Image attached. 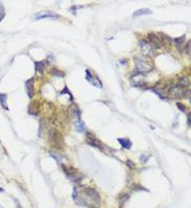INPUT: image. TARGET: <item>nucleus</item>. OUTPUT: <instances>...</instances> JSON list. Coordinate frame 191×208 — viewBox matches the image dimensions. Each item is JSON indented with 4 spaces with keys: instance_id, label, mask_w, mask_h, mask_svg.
I'll use <instances>...</instances> for the list:
<instances>
[{
    "instance_id": "6ab92c4d",
    "label": "nucleus",
    "mask_w": 191,
    "mask_h": 208,
    "mask_svg": "<svg viewBox=\"0 0 191 208\" xmlns=\"http://www.w3.org/2000/svg\"><path fill=\"white\" fill-rule=\"evenodd\" d=\"M5 17V9H4V5L0 2V22L3 20V18Z\"/></svg>"
},
{
    "instance_id": "4be33fe9",
    "label": "nucleus",
    "mask_w": 191,
    "mask_h": 208,
    "mask_svg": "<svg viewBox=\"0 0 191 208\" xmlns=\"http://www.w3.org/2000/svg\"><path fill=\"white\" fill-rule=\"evenodd\" d=\"M185 39H186V37H185V36H182V37H181V38H177V39H175V45H178V44H181V43H184Z\"/></svg>"
},
{
    "instance_id": "412c9836",
    "label": "nucleus",
    "mask_w": 191,
    "mask_h": 208,
    "mask_svg": "<svg viewBox=\"0 0 191 208\" xmlns=\"http://www.w3.org/2000/svg\"><path fill=\"white\" fill-rule=\"evenodd\" d=\"M51 74H55V75H57V77H64V72H62V71H58V69H52L51 70Z\"/></svg>"
},
{
    "instance_id": "39448f33",
    "label": "nucleus",
    "mask_w": 191,
    "mask_h": 208,
    "mask_svg": "<svg viewBox=\"0 0 191 208\" xmlns=\"http://www.w3.org/2000/svg\"><path fill=\"white\" fill-rule=\"evenodd\" d=\"M63 168H64V172L67 175V177L69 178L71 181H73V182H78V181H80V175L78 174L76 170H74V168L72 167H67V166L63 165Z\"/></svg>"
},
{
    "instance_id": "423d86ee",
    "label": "nucleus",
    "mask_w": 191,
    "mask_h": 208,
    "mask_svg": "<svg viewBox=\"0 0 191 208\" xmlns=\"http://www.w3.org/2000/svg\"><path fill=\"white\" fill-rule=\"evenodd\" d=\"M86 80H87L90 84H92L93 86L98 87V88L102 87V84H101V82H100V80L96 77V75H93V73L91 72L90 69L86 70Z\"/></svg>"
},
{
    "instance_id": "1a4fd4ad",
    "label": "nucleus",
    "mask_w": 191,
    "mask_h": 208,
    "mask_svg": "<svg viewBox=\"0 0 191 208\" xmlns=\"http://www.w3.org/2000/svg\"><path fill=\"white\" fill-rule=\"evenodd\" d=\"M34 83H35V79H30L25 83V88H26V92L29 97H33L35 94V90H34Z\"/></svg>"
},
{
    "instance_id": "ddd939ff",
    "label": "nucleus",
    "mask_w": 191,
    "mask_h": 208,
    "mask_svg": "<svg viewBox=\"0 0 191 208\" xmlns=\"http://www.w3.org/2000/svg\"><path fill=\"white\" fill-rule=\"evenodd\" d=\"M39 104L38 102H33L28 108V113L31 115H37L39 113Z\"/></svg>"
},
{
    "instance_id": "aec40b11",
    "label": "nucleus",
    "mask_w": 191,
    "mask_h": 208,
    "mask_svg": "<svg viewBox=\"0 0 191 208\" xmlns=\"http://www.w3.org/2000/svg\"><path fill=\"white\" fill-rule=\"evenodd\" d=\"M127 199H129V195L124 194L123 195H121V197H120V200H119V204H120V206H123L124 202H126Z\"/></svg>"
},
{
    "instance_id": "6e6552de",
    "label": "nucleus",
    "mask_w": 191,
    "mask_h": 208,
    "mask_svg": "<svg viewBox=\"0 0 191 208\" xmlns=\"http://www.w3.org/2000/svg\"><path fill=\"white\" fill-rule=\"evenodd\" d=\"M87 142H88V144H90V145L94 146V148H97L98 150H102V143L100 142L96 137H94V135H92V134H90V133L87 134Z\"/></svg>"
},
{
    "instance_id": "0eeeda50",
    "label": "nucleus",
    "mask_w": 191,
    "mask_h": 208,
    "mask_svg": "<svg viewBox=\"0 0 191 208\" xmlns=\"http://www.w3.org/2000/svg\"><path fill=\"white\" fill-rule=\"evenodd\" d=\"M148 42L150 43V45L153 46L154 48L156 49H159V48L163 47V42L161 41L160 37L158 35H155V34H148Z\"/></svg>"
},
{
    "instance_id": "cd10ccee",
    "label": "nucleus",
    "mask_w": 191,
    "mask_h": 208,
    "mask_svg": "<svg viewBox=\"0 0 191 208\" xmlns=\"http://www.w3.org/2000/svg\"><path fill=\"white\" fill-rule=\"evenodd\" d=\"M3 192V188H0V192Z\"/></svg>"
},
{
    "instance_id": "f257e3e1",
    "label": "nucleus",
    "mask_w": 191,
    "mask_h": 208,
    "mask_svg": "<svg viewBox=\"0 0 191 208\" xmlns=\"http://www.w3.org/2000/svg\"><path fill=\"white\" fill-rule=\"evenodd\" d=\"M72 197L77 205L90 208H98L101 202L98 192L90 187H74Z\"/></svg>"
},
{
    "instance_id": "a878e982",
    "label": "nucleus",
    "mask_w": 191,
    "mask_h": 208,
    "mask_svg": "<svg viewBox=\"0 0 191 208\" xmlns=\"http://www.w3.org/2000/svg\"><path fill=\"white\" fill-rule=\"evenodd\" d=\"M126 164H127V165H129V167H131V168H135V164H134V163H133V162H132V161H131V160H127Z\"/></svg>"
},
{
    "instance_id": "dca6fc26",
    "label": "nucleus",
    "mask_w": 191,
    "mask_h": 208,
    "mask_svg": "<svg viewBox=\"0 0 191 208\" xmlns=\"http://www.w3.org/2000/svg\"><path fill=\"white\" fill-rule=\"evenodd\" d=\"M35 66H36V71L43 73L44 70H45L46 64H45V62H43V61H40V62H36Z\"/></svg>"
},
{
    "instance_id": "bb28decb",
    "label": "nucleus",
    "mask_w": 191,
    "mask_h": 208,
    "mask_svg": "<svg viewBox=\"0 0 191 208\" xmlns=\"http://www.w3.org/2000/svg\"><path fill=\"white\" fill-rule=\"evenodd\" d=\"M188 127H190V113H188V120H187Z\"/></svg>"
},
{
    "instance_id": "393cba45",
    "label": "nucleus",
    "mask_w": 191,
    "mask_h": 208,
    "mask_svg": "<svg viewBox=\"0 0 191 208\" xmlns=\"http://www.w3.org/2000/svg\"><path fill=\"white\" fill-rule=\"evenodd\" d=\"M186 52L188 56H190V41H188V45H186Z\"/></svg>"
},
{
    "instance_id": "b1692460",
    "label": "nucleus",
    "mask_w": 191,
    "mask_h": 208,
    "mask_svg": "<svg viewBox=\"0 0 191 208\" xmlns=\"http://www.w3.org/2000/svg\"><path fill=\"white\" fill-rule=\"evenodd\" d=\"M177 106H178L179 109H181V111H182V112H185L186 111V107L184 106V105L181 104V102H178Z\"/></svg>"
},
{
    "instance_id": "f3484780",
    "label": "nucleus",
    "mask_w": 191,
    "mask_h": 208,
    "mask_svg": "<svg viewBox=\"0 0 191 208\" xmlns=\"http://www.w3.org/2000/svg\"><path fill=\"white\" fill-rule=\"evenodd\" d=\"M151 13H153V12H151L149 9H138V11L135 12L134 17H139V16H142V15H149Z\"/></svg>"
},
{
    "instance_id": "f03ea898",
    "label": "nucleus",
    "mask_w": 191,
    "mask_h": 208,
    "mask_svg": "<svg viewBox=\"0 0 191 208\" xmlns=\"http://www.w3.org/2000/svg\"><path fill=\"white\" fill-rule=\"evenodd\" d=\"M135 66L139 73L149 72L154 69V63L149 59L145 57H136L135 58Z\"/></svg>"
},
{
    "instance_id": "a211bd4d",
    "label": "nucleus",
    "mask_w": 191,
    "mask_h": 208,
    "mask_svg": "<svg viewBox=\"0 0 191 208\" xmlns=\"http://www.w3.org/2000/svg\"><path fill=\"white\" fill-rule=\"evenodd\" d=\"M6 99H7V95L5 93L0 94V102H1V106L5 110H9V107H7V104H6Z\"/></svg>"
},
{
    "instance_id": "5701e85b",
    "label": "nucleus",
    "mask_w": 191,
    "mask_h": 208,
    "mask_svg": "<svg viewBox=\"0 0 191 208\" xmlns=\"http://www.w3.org/2000/svg\"><path fill=\"white\" fill-rule=\"evenodd\" d=\"M148 159H149V155L146 156V155H144V154H142V155L140 156V161L142 163H146Z\"/></svg>"
},
{
    "instance_id": "4468645a",
    "label": "nucleus",
    "mask_w": 191,
    "mask_h": 208,
    "mask_svg": "<svg viewBox=\"0 0 191 208\" xmlns=\"http://www.w3.org/2000/svg\"><path fill=\"white\" fill-rule=\"evenodd\" d=\"M117 140H118V142L121 144V146H123V148L126 149V150H129V149L132 148V141L129 140V139H126V138H118Z\"/></svg>"
},
{
    "instance_id": "9d476101",
    "label": "nucleus",
    "mask_w": 191,
    "mask_h": 208,
    "mask_svg": "<svg viewBox=\"0 0 191 208\" xmlns=\"http://www.w3.org/2000/svg\"><path fill=\"white\" fill-rule=\"evenodd\" d=\"M46 18H58V15L55 13H49V12H47V13L44 12V13L37 14L35 16L36 20H41V19H46Z\"/></svg>"
},
{
    "instance_id": "7ed1b4c3",
    "label": "nucleus",
    "mask_w": 191,
    "mask_h": 208,
    "mask_svg": "<svg viewBox=\"0 0 191 208\" xmlns=\"http://www.w3.org/2000/svg\"><path fill=\"white\" fill-rule=\"evenodd\" d=\"M49 142L53 149L55 150H62L64 148V137L58 130L52 128L49 131Z\"/></svg>"
},
{
    "instance_id": "20e7f679",
    "label": "nucleus",
    "mask_w": 191,
    "mask_h": 208,
    "mask_svg": "<svg viewBox=\"0 0 191 208\" xmlns=\"http://www.w3.org/2000/svg\"><path fill=\"white\" fill-rule=\"evenodd\" d=\"M139 45H140L141 52L143 53L145 57H153L155 55V48L150 45V43L146 40H140L139 41Z\"/></svg>"
},
{
    "instance_id": "f8f14e48",
    "label": "nucleus",
    "mask_w": 191,
    "mask_h": 208,
    "mask_svg": "<svg viewBox=\"0 0 191 208\" xmlns=\"http://www.w3.org/2000/svg\"><path fill=\"white\" fill-rule=\"evenodd\" d=\"M190 86V81H189V77H179V84H178V87L180 88H187Z\"/></svg>"
},
{
    "instance_id": "9b49d317",
    "label": "nucleus",
    "mask_w": 191,
    "mask_h": 208,
    "mask_svg": "<svg viewBox=\"0 0 191 208\" xmlns=\"http://www.w3.org/2000/svg\"><path fill=\"white\" fill-rule=\"evenodd\" d=\"M131 80H132V83H133L135 86H141V85L144 84V75L141 74V73L132 77Z\"/></svg>"
},
{
    "instance_id": "2eb2a0df",
    "label": "nucleus",
    "mask_w": 191,
    "mask_h": 208,
    "mask_svg": "<svg viewBox=\"0 0 191 208\" xmlns=\"http://www.w3.org/2000/svg\"><path fill=\"white\" fill-rule=\"evenodd\" d=\"M74 126H75V129H76L77 132H80V133H83V132H85V124L84 121L82 120V118L80 119H77V120L74 121Z\"/></svg>"
}]
</instances>
